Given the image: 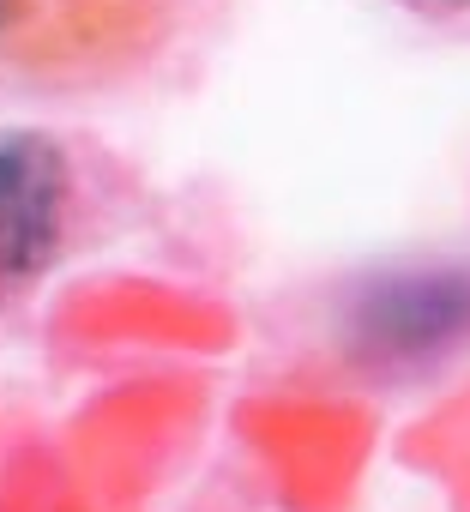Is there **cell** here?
I'll list each match as a JSON object with an SVG mask.
<instances>
[{
	"instance_id": "obj_4",
	"label": "cell",
	"mask_w": 470,
	"mask_h": 512,
	"mask_svg": "<svg viewBox=\"0 0 470 512\" xmlns=\"http://www.w3.org/2000/svg\"><path fill=\"white\" fill-rule=\"evenodd\" d=\"M392 7H404L416 19H434V25H464L470 31V0H392Z\"/></svg>"
},
{
	"instance_id": "obj_3",
	"label": "cell",
	"mask_w": 470,
	"mask_h": 512,
	"mask_svg": "<svg viewBox=\"0 0 470 512\" xmlns=\"http://www.w3.org/2000/svg\"><path fill=\"white\" fill-rule=\"evenodd\" d=\"M344 338L374 368H422L470 338V272L416 266L374 278L344 320Z\"/></svg>"
},
{
	"instance_id": "obj_2",
	"label": "cell",
	"mask_w": 470,
	"mask_h": 512,
	"mask_svg": "<svg viewBox=\"0 0 470 512\" xmlns=\"http://www.w3.org/2000/svg\"><path fill=\"white\" fill-rule=\"evenodd\" d=\"M91 181L49 127H0V320L37 296L85 235Z\"/></svg>"
},
{
	"instance_id": "obj_1",
	"label": "cell",
	"mask_w": 470,
	"mask_h": 512,
	"mask_svg": "<svg viewBox=\"0 0 470 512\" xmlns=\"http://www.w3.org/2000/svg\"><path fill=\"white\" fill-rule=\"evenodd\" d=\"M193 0H0V85L91 91L163 61Z\"/></svg>"
}]
</instances>
